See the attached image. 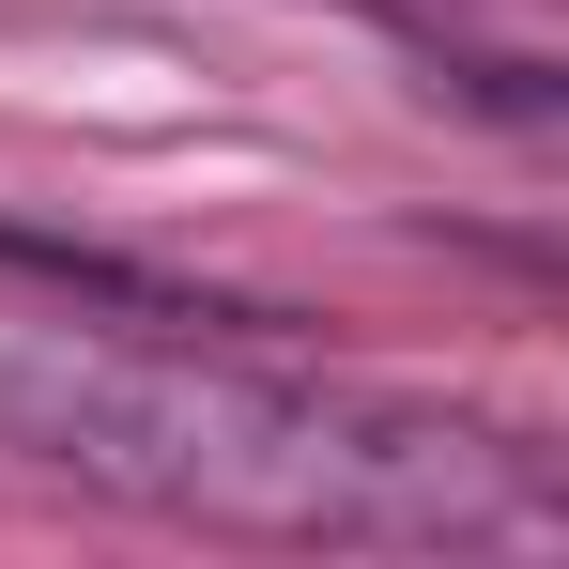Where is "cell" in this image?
Wrapping results in <instances>:
<instances>
[{
  "instance_id": "obj_1",
  "label": "cell",
  "mask_w": 569,
  "mask_h": 569,
  "mask_svg": "<svg viewBox=\"0 0 569 569\" xmlns=\"http://www.w3.org/2000/svg\"><path fill=\"white\" fill-rule=\"evenodd\" d=\"M0 447L93 477L123 508H186L247 539H523L555 523V477L477 416L292 385L186 339L108 323H0Z\"/></svg>"
}]
</instances>
